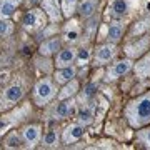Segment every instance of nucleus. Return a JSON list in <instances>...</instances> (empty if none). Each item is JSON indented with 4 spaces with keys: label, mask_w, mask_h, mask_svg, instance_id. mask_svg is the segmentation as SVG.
<instances>
[{
    "label": "nucleus",
    "mask_w": 150,
    "mask_h": 150,
    "mask_svg": "<svg viewBox=\"0 0 150 150\" xmlns=\"http://www.w3.org/2000/svg\"><path fill=\"white\" fill-rule=\"evenodd\" d=\"M75 57H77V52L74 48H64L60 50L57 57H55V67L57 69H62V67H69V65L74 64Z\"/></svg>",
    "instance_id": "nucleus-13"
},
{
    "label": "nucleus",
    "mask_w": 150,
    "mask_h": 150,
    "mask_svg": "<svg viewBox=\"0 0 150 150\" xmlns=\"http://www.w3.org/2000/svg\"><path fill=\"white\" fill-rule=\"evenodd\" d=\"M47 18L48 17L43 10H40V8H30L23 15V18H22V25H23L25 30L33 32V30H38L40 27H43L47 23Z\"/></svg>",
    "instance_id": "nucleus-4"
},
{
    "label": "nucleus",
    "mask_w": 150,
    "mask_h": 150,
    "mask_svg": "<svg viewBox=\"0 0 150 150\" xmlns=\"http://www.w3.org/2000/svg\"><path fill=\"white\" fill-rule=\"evenodd\" d=\"M5 147L7 149H17V147H20V137L17 135V132H12L5 139Z\"/></svg>",
    "instance_id": "nucleus-29"
},
{
    "label": "nucleus",
    "mask_w": 150,
    "mask_h": 150,
    "mask_svg": "<svg viewBox=\"0 0 150 150\" xmlns=\"http://www.w3.org/2000/svg\"><path fill=\"white\" fill-rule=\"evenodd\" d=\"M75 60H77V64L80 65V67H85L90 62V50L88 48H80L77 57H75Z\"/></svg>",
    "instance_id": "nucleus-26"
},
{
    "label": "nucleus",
    "mask_w": 150,
    "mask_h": 150,
    "mask_svg": "<svg viewBox=\"0 0 150 150\" xmlns=\"http://www.w3.org/2000/svg\"><path fill=\"white\" fill-rule=\"evenodd\" d=\"M79 92V82L72 79L70 82H67L64 85V88L59 92V100H67V98H72Z\"/></svg>",
    "instance_id": "nucleus-19"
},
{
    "label": "nucleus",
    "mask_w": 150,
    "mask_h": 150,
    "mask_svg": "<svg viewBox=\"0 0 150 150\" xmlns=\"http://www.w3.org/2000/svg\"><path fill=\"white\" fill-rule=\"evenodd\" d=\"M77 4H79V0H60L62 13H64L65 18H70V17L75 13V10H77Z\"/></svg>",
    "instance_id": "nucleus-22"
},
{
    "label": "nucleus",
    "mask_w": 150,
    "mask_h": 150,
    "mask_svg": "<svg viewBox=\"0 0 150 150\" xmlns=\"http://www.w3.org/2000/svg\"><path fill=\"white\" fill-rule=\"evenodd\" d=\"M150 28V17H145L144 20L139 22V25H135L134 30H132V35H140L142 32H145V30H149Z\"/></svg>",
    "instance_id": "nucleus-28"
},
{
    "label": "nucleus",
    "mask_w": 150,
    "mask_h": 150,
    "mask_svg": "<svg viewBox=\"0 0 150 150\" xmlns=\"http://www.w3.org/2000/svg\"><path fill=\"white\" fill-rule=\"evenodd\" d=\"M40 137H42V130L38 125H27L22 130V139L27 144V147H35L40 142Z\"/></svg>",
    "instance_id": "nucleus-11"
},
{
    "label": "nucleus",
    "mask_w": 150,
    "mask_h": 150,
    "mask_svg": "<svg viewBox=\"0 0 150 150\" xmlns=\"http://www.w3.org/2000/svg\"><path fill=\"white\" fill-rule=\"evenodd\" d=\"M137 144L144 149H150V127L137 130Z\"/></svg>",
    "instance_id": "nucleus-23"
},
{
    "label": "nucleus",
    "mask_w": 150,
    "mask_h": 150,
    "mask_svg": "<svg viewBox=\"0 0 150 150\" xmlns=\"http://www.w3.org/2000/svg\"><path fill=\"white\" fill-rule=\"evenodd\" d=\"M125 118L130 127L140 129L150 123V92L130 100L125 107Z\"/></svg>",
    "instance_id": "nucleus-1"
},
{
    "label": "nucleus",
    "mask_w": 150,
    "mask_h": 150,
    "mask_svg": "<svg viewBox=\"0 0 150 150\" xmlns=\"http://www.w3.org/2000/svg\"><path fill=\"white\" fill-rule=\"evenodd\" d=\"M42 10L47 13L50 22H59L64 17L59 0H42Z\"/></svg>",
    "instance_id": "nucleus-9"
},
{
    "label": "nucleus",
    "mask_w": 150,
    "mask_h": 150,
    "mask_svg": "<svg viewBox=\"0 0 150 150\" xmlns=\"http://www.w3.org/2000/svg\"><path fill=\"white\" fill-rule=\"evenodd\" d=\"M129 12V0H113L110 5V15L113 18H120Z\"/></svg>",
    "instance_id": "nucleus-18"
},
{
    "label": "nucleus",
    "mask_w": 150,
    "mask_h": 150,
    "mask_svg": "<svg viewBox=\"0 0 150 150\" xmlns=\"http://www.w3.org/2000/svg\"><path fill=\"white\" fill-rule=\"evenodd\" d=\"M23 93H25V90L20 82L10 83L7 88H4L2 95H0V110L4 112V110H8L13 105H17V102H20L23 98Z\"/></svg>",
    "instance_id": "nucleus-3"
},
{
    "label": "nucleus",
    "mask_w": 150,
    "mask_h": 150,
    "mask_svg": "<svg viewBox=\"0 0 150 150\" xmlns=\"http://www.w3.org/2000/svg\"><path fill=\"white\" fill-rule=\"evenodd\" d=\"M77 38H79V28H77V27H74L72 30H70V28L65 30V40H69V42H75Z\"/></svg>",
    "instance_id": "nucleus-30"
},
{
    "label": "nucleus",
    "mask_w": 150,
    "mask_h": 150,
    "mask_svg": "<svg viewBox=\"0 0 150 150\" xmlns=\"http://www.w3.org/2000/svg\"><path fill=\"white\" fill-rule=\"evenodd\" d=\"M115 54H117V47H115V43H103V45H100V47L95 50V64L97 65H105L108 64L110 60L115 57Z\"/></svg>",
    "instance_id": "nucleus-7"
},
{
    "label": "nucleus",
    "mask_w": 150,
    "mask_h": 150,
    "mask_svg": "<svg viewBox=\"0 0 150 150\" xmlns=\"http://www.w3.org/2000/svg\"><path fill=\"white\" fill-rule=\"evenodd\" d=\"M107 107H108L107 100H105L103 97H98V98H97V102H95V105H93V115H95L97 120H100V118H102V115L105 113Z\"/></svg>",
    "instance_id": "nucleus-25"
},
{
    "label": "nucleus",
    "mask_w": 150,
    "mask_h": 150,
    "mask_svg": "<svg viewBox=\"0 0 150 150\" xmlns=\"http://www.w3.org/2000/svg\"><path fill=\"white\" fill-rule=\"evenodd\" d=\"M77 75V70H75L74 65H69V67H62L54 74V80L59 83V85H65L67 82H70Z\"/></svg>",
    "instance_id": "nucleus-14"
},
{
    "label": "nucleus",
    "mask_w": 150,
    "mask_h": 150,
    "mask_svg": "<svg viewBox=\"0 0 150 150\" xmlns=\"http://www.w3.org/2000/svg\"><path fill=\"white\" fill-rule=\"evenodd\" d=\"M97 7H98V0H82V4L79 5V13L82 18H90L95 13Z\"/></svg>",
    "instance_id": "nucleus-16"
},
{
    "label": "nucleus",
    "mask_w": 150,
    "mask_h": 150,
    "mask_svg": "<svg viewBox=\"0 0 150 150\" xmlns=\"http://www.w3.org/2000/svg\"><path fill=\"white\" fill-rule=\"evenodd\" d=\"M93 93H95V85H88L85 88V93H83V97H82V98H85V100H87V98H90Z\"/></svg>",
    "instance_id": "nucleus-31"
},
{
    "label": "nucleus",
    "mask_w": 150,
    "mask_h": 150,
    "mask_svg": "<svg viewBox=\"0 0 150 150\" xmlns=\"http://www.w3.org/2000/svg\"><path fill=\"white\" fill-rule=\"evenodd\" d=\"M123 37V25L120 22H113L108 25V32H107V42L110 43H117L120 38Z\"/></svg>",
    "instance_id": "nucleus-17"
},
{
    "label": "nucleus",
    "mask_w": 150,
    "mask_h": 150,
    "mask_svg": "<svg viewBox=\"0 0 150 150\" xmlns=\"http://www.w3.org/2000/svg\"><path fill=\"white\" fill-rule=\"evenodd\" d=\"M134 72L137 79H149L150 77V52H145L142 59L134 64Z\"/></svg>",
    "instance_id": "nucleus-12"
},
{
    "label": "nucleus",
    "mask_w": 150,
    "mask_h": 150,
    "mask_svg": "<svg viewBox=\"0 0 150 150\" xmlns=\"http://www.w3.org/2000/svg\"><path fill=\"white\" fill-rule=\"evenodd\" d=\"M55 93H57V88H55L54 82L50 79H42L33 87V102L37 103L38 107H43L54 98Z\"/></svg>",
    "instance_id": "nucleus-2"
},
{
    "label": "nucleus",
    "mask_w": 150,
    "mask_h": 150,
    "mask_svg": "<svg viewBox=\"0 0 150 150\" xmlns=\"http://www.w3.org/2000/svg\"><path fill=\"white\" fill-rule=\"evenodd\" d=\"M149 50H150V33H145L144 37H139L137 40H132L125 45V54L132 60L144 55Z\"/></svg>",
    "instance_id": "nucleus-5"
},
{
    "label": "nucleus",
    "mask_w": 150,
    "mask_h": 150,
    "mask_svg": "<svg viewBox=\"0 0 150 150\" xmlns=\"http://www.w3.org/2000/svg\"><path fill=\"white\" fill-rule=\"evenodd\" d=\"M95 120V115H93V107H83L79 110L77 113V122L82 123V125H90L92 122Z\"/></svg>",
    "instance_id": "nucleus-21"
},
{
    "label": "nucleus",
    "mask_w": 150,
    "mask_h": 150,
    "mask_svg": "<svg viewBox=\"0 0 150 150\" xmlns=\"http://www.w3.org/2000/svg\"><path fill=\"white\" fill-rule=\"evenodd\" d=\"M75 115V102L74 100H60L59 105L55 107L54 110V117L57 120H62V118H67V117H74Z\"/></svg>",
    "instance_id": "nucleus-10"
},
{
    "label": "nucleus",
    "mask_w": 150,
    "mask_h": 150,
    "mask_svg": "<svg viewBox=\"0 0 150 150\" xmlns=\"http://www.w3.org/2000/svg\"><path fill=\"white\" fill-rule=\"evenodd\" d=\"M13 32V23L8 18H0V37L10 35Z\"/></svg>",
    "instance_id": "nucleus-27"
},
{
    "label": "nucleus",
    "mask_w": 150,
    "mask_h": 150,
    "mask_svg": "<svg viewBox=\"0 0 150 150\" xmlns=\"http://www.w3.org/2000/svg\"><path fill=\"white\" fill-rule=\"evenodd\" d=\"M132 69H134V60H132V59L127 57V59H123V60H118V62L112 64L107 69V72H105V80H107V82L117 80V79L123 77L127 72H130Z\"/></svg>",
    "instance_id": "nucleus-6"
},
{
    "label": "nucleus",
    "mask_w": 150,
    "mask_h": 150,
    "mask_svg": "<svg viewBox=\"0 0 150 150\" xmlns=\"http://www.w3.org/2000/svg\"><path fill=\"white\" fill-rule=\"evenodd\" d=\"M85 134V125H82V123H72L69 125L67 129L64 130V135H62V142L65 145H70L77 142V140H80Z\"/></svg>",
    "instance_id": "nucleus-8"
},
{
    "label": "nucleus",
    "mask_w": 150,
    "mask_h": 150,
    "mask_svg": "<svg viewBox=\"0 0 150 150\" xmlns=\"http://www.w3.org/2000/svg\"><path fill=\"white\" fill-rule=\"evenodd\" d=\"M59 145V134L55 130H48L47 134L43 135V147L47 149H54Z\"/></svg>",
    "instance_id": "nucleus-24"
},
{
    "label": "nucleus",
    "mask_w": 150,
    "mask_h": 150,
    "mask_svg": "<svg viewBox=\"0 0 150 150\" xmlns=\"http://www.w3.org/2000/svg\"><path fill=\"white\" fill-rule=\"evenodd\" d=\"M60 48V40L59 38H50V40H45V42L40 45L38 52L42 55H52L57 54V50Z\"/></svg>",
    "instance_id": "nucleus-20"
},
{
    "label": "nucleus",
    "mask_w": 150,
    "mask_h": 150,
    "mask_svg": "<svg viewBox=\"0 0 150 150\" xmlns=\"http://www.w3.org/2000/svg\"><path fill=\"white\" fill-rule=\"evenodd\" d=\"M22 0H0V18H10Z\"/></svg>",
    "instance_id": "nucleus-15"
}]
</instances>
